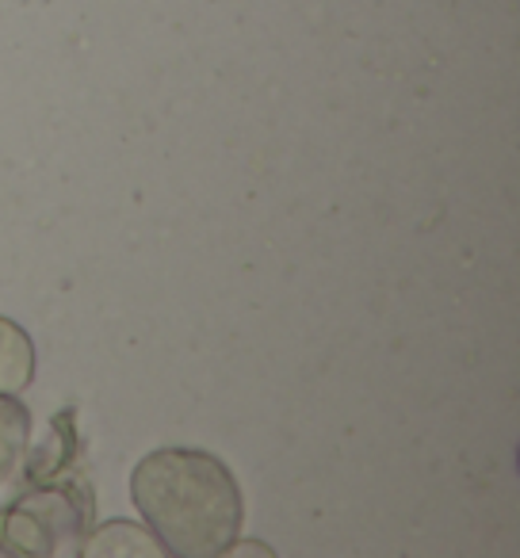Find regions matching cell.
Returning <instances> with one entry per match:
<instances>
[{
  "label": "cell",
  "mask_w": 520,
  "mask_h": 558,
  "mask_svg": "<svg viewBox=\"0 0 520 558\" xmlns=\"http://www.w3.org/2000/svg\"><path fill=\"white\" fill-rule=\"evenodd\" d=\"M131 494L157 547L180 558L222 555L241 527L238 482L207 451H154L134 466Z\"/></svg>",
  "instance_id": "obj_1"
},
{
  "label": "cell",
  "mask_w": 520,
  "mask_h": 558,
  "mask_svg": "<svg viewBox=\"0 0 520 558\" xmlns=\"http://www.w3.org/2000/svg\"><path fill=\"white\" fill-rule=\"evenodd\" d=\"M35 352L20 326L0 318V395H16L32 383Z\"/></svg>",
  "instance_id": "obj_2"
},
{
  "label": "cell",
  "mask_w": 520,
  "mask_h": 558,
  "mask_svg": "<svg viewBox=\"0 0 520 558\" xmlns=\"http://www.w3.org/2000/svg\"><path fill=\"white\" fill-rule=\"evenodd\" d=\"M27 433H32V417L20 402L9 395H0V482L16 471L20 456L27 448Z\"/></svg>",
  "instance_id": "obj_3"
}]
</instances>
